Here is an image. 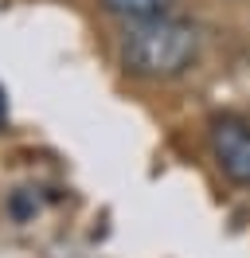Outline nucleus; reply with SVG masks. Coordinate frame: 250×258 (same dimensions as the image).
I'll return each mask as SVG.
<instances>
[{"instance_id": "obj_5", "label": "nucleus", "mask_w": 250, "mask_h": 258, "mask_svg": "<svg viewBox=\"0 0 250 258\" xmlns=\"http://www.w3.org/2000/svg\"><path fill=\"white\" fill-rule=\"evenodd\" d=\"M4 121H8V110H4V90H0V129H4Z\"/></svg>"}, {"instance_id": "obj_2", "label": "nucleus", "mask_w": 250, "mask_h": 258, "mask_svg": "<svg viewBox=\"0 0 250 258\" xmlns=\"http://www.w3.org/2000/svg\"><path fill=\"white\" fill-rule=\"evenodd\" d=\"M207 141H211V157H215L219 172L238 188H250V121L246 117H238V113L211 117Z\"/></svg>"}, {"instance_id": "obj_1", "label": "nucleus", "mask_w": 250, "mask_h": 258, "mask_svg": "<svg viewBox=\"0 0 250 258\" xmlns=\"http://www.w3.org/2000/svg\"><path fill=\"white\" fill-rule=\"evenodd\" d=\"M196 59H200V32L192 20L160 16L149 24H129V32L121 35V67L133 79H180L196 67Z\"/></svg>"}, {"instance_id": "obj_4", "label": "nucleus", "mask_w": 250, "mask_h": 258, "mask_svg": "<svg viewBox=\"0 0 250 258\" xmlns=\"http://www.w3.org/2000/svg\"><path fill=\"white\" fill-rule=\"evenodd\" d=\"M8 211H12V219H31L35 211H39V204H35V192H12V200H8Z\"/></svg>"}, {"instance_id": "obj_3", "label": "nucleus", "mask_w": 250, "mask_h": 258, "mask_svg": "<svg viewBox=\"0 0 250 258\" xmlns=\"http://www.w3.org/2000/svg\"><path fill=\"white\" fill-rule=\"evenodd\" d=\"M180 0H102L113 20H125V24H149V20H160V16H172Z\"/></svg>"}]
</instances>
